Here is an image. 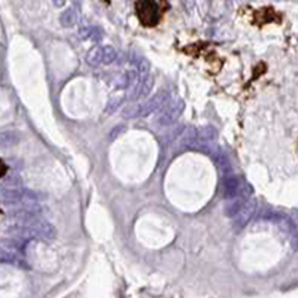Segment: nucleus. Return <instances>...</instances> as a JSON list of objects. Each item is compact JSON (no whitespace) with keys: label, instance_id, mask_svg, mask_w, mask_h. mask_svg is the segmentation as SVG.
I'll return each mask as SVG.
<instances>
[{"label":"nucleus","instance_id":"1","mask_svg":"<svg viewBox=\"0 0 298 298\" xmlns=\"http://www.w3.org/2000/svg\"><path fill=\"white\" fill-rule=\"evenodd\" d=\"M136 13L140 22L146 27H154L161 19V9L155 0H137Z\"/></svg>","mask_w":298,"mask_h":298},{"label":"nucleus","instance_id":"2","mask_svg":"<svg viewBox=\"0 0 298 298\" xmlns=\"http://www.w3.org/2000/svg\"><path fill=\"white\" fill-rule=\"evenodd\" d=\"M118 58V52L112 46H96L87 55V63L91 66L112 64Z\"/></svg>","mask_w":298,"mask_h":298},{"label":"nucleus","instance_id":"3","mask_svg":"<svg viewBox=\"0 0 298 298\" xmlns=\"http://www.w3.org/2000/svg\"><path fill=\"white\" fill-rule=\"evenodd\" d=\"M224 197L234 199V197H246V184L240 178H227L224 181Z\"/></svg>","mask_w":298,"mask_h":298},{"label":"nucleus","instance_id":"4","mask_svg":"<svg viewBox=\"0 0 298 298\" xmlns=\"http://www.w3.org/2000/svg\"><path fill=\"white\" fill-rule=\"evenodd\" d=\"M169 100V93L167 91H160L155 96H152L151 100H148L146 103L140 104L137 109V116H148L151 112L157 110L158 107H163L164 103Z\"/></svg>","mask_w":298,"mask_h":298},{"label":"nucleus","instance_id":"5","mask_svg":"<svg viewBox=\"0 0 298 298\" xmlns=\"http://www.w3.org/2000/svg\"><path fill=\"white\" fill-rule=\"evenodd\" d=\"M182 110H184L182 101H173V103L164 106L161 113L158 115V124L160 125H170L182 113Z\"/></svg>","mask_w":298,"mask_h":298},{"label":"nucleus","instance_id":"6","mask_svg":"<svg viewBox=\"0 0 298 298\" xmlns=\"http://www.w3.org/2000/svg\"><path fill=\"white\" fill-rule=\"evenodd\" d=\"M152 85H154V79L149 78V76H143L140 79V82L137 84V87L134 88V91L130 94V99L134 100V99H139V97H143V96H148L152 90Z\"/></svg>","mask_w":298,"mask_h":298},{"label":"nucleus","instance_id":"7","mask_svg":"<svg viewBox=\"0 0 298 298\" xmlns=\"http://www.w3.org/2000/svg\"><path fill=\"white\" fill-rule=\"evenodd\" d=\"M22 191L18 187H10V188H1L0 191V199L6 203V204H12L16 203L21 199Z\"/></svg>","mask_w":298,"mask_h":298},{"label":"nucleus","instance_id":"8","mask_svg":"<svg viewBox=\"0 0 298 298\" xmlns=\"http://www.w3.org/2000/svg\"><path fill=\"white\" fill-rule=\"evenodd\" d=\"M33 233L37 236V237H42V239H52L55 236V231L54 228L46 224V222H37L33 225Z\"/></svg>","mask_w":298,"mask_h":298},{"label":"nucleus","instance_id":"9","mask_svg":"<svg viewBox=\"0 0 298 298\" xmlns=\"http://www.w3.org/2000/svg\"><path fill=\"white\" fill-rule=\"evenodd\" d=\"M76 10H75V7H67L63 13H61V16H60V22H61V25H64V27H72V25H75L76 24Z\"/></svg>","mask_w":298,"mask_h":298},{"label":"nucleus","instance_id":"10","mask_svg":"<svg viewBox=\"0 0 298 298\" xmlns=\"http://www.w3.org/2000/svg\"><path fill=\"white\" fill-rule=\"evenodd\" d=\"M18 142V136L13 131H1L0 133V146H12Z\"/></svg>","mask_w":298,"mask_h":298},{"label":"nucleus","instance_id":"11","mask_svg":"<svg viewBox=\"0 0 298 298\" xmlns=\"http://www.w3.org/2000/svg\"><path fill=\"white\" fill-rule=\"evenodd\" d=\"M52 1H54V4H55L57 7H61V6L66 4V0H52Z\"/></svg>","mask_w":298,"mask_h":298},{"label":"nucleus","instance_id":"12","mask_svg":"<svg viewBox=\"0 0 298 298\" xmlns=\"http://www.w3.org/2000/svg\"><path fill=\"white\" fill-rule=\"evenodd\" d=\"M4 173H6V166H4V164H3V163L0 161V178H1V176H3Z\"/></svg>","mask_w":298,"mask_h":298}]
</instances>
